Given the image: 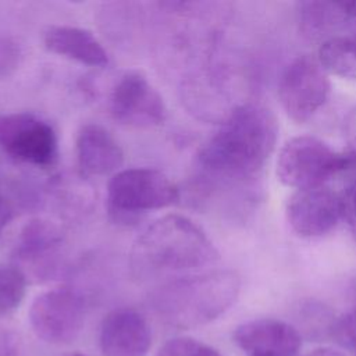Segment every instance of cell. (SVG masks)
<instances>
[{
  "mask_svg": "<svg viewBox=\"0 0 356 356\" xmlns=\"http://www.w3.org/2000/svg\"><path fill=\"white\" fill-rule=\"evenodd\" d=\"M278 125L263 104H236L197 152L206 185L243 184L254 178L275 150Z\"/></svg>",
  "mask_w": 356,
  "mask_h": 356,
  "instance_id": "1",
  "label": "cell"
},
{
  "mask_svg": "<svg viewBox=\"0 0 356 356\" xmlns=\"http://www.w3.org/2000/svg\"><path fill=\"white\" fill-rule=\"evenodd\" d=\"M107 106L117 122L134 128H153L167 117L161 95L139 71H127L115 79Z\"/></svg>",
  "mask_w": 356,
  "mask_h": 356,
  "instance_id": "9",
  "label": "cell"
},
{
  "mask_svg": "<svg viewBox=\"0 0 356 356\" xmlns=\"http://www.w3.org/2000/svg\"><path fill=\"white\" fill-rule=\"evenodd\" d=\"M306 356H343L341 352L330 349V348H320V349H314L313 352L307 353Z\"/></svg>",
  "mask_w": 356,
  "mask_h": 356,
  "instance_id": "27",
  "label": "cell"
},
{
  "mask_svg": "<svg viewBox=\"0 0 356 356\" xmlns=\"http://www.w3.org/2000/svg\"><path fill=\"white\" fill-rule=\"evenodd\" d=\"M63 356H88V355H83V353H78V352H72V353H65Z\"/></svg>",
  "mask_w": 356,
  "mask_h": 356,
  "instance_id": "28",
  "label": "cell"
},
{
  "mask_svg": "<svg viewBox=\"0 0 356 356\" xmlns=\"http://www.w3.org/2000/svg\"><path fill=\"white\" fill-rule=\"evenodd\" d=\"M178 200V186L154 168L120 170L107 184L108 216L124 225H134L145 213L172 206Z\"/></svg>",
  "mask_w": 356,
  "mask_h": 356,
  "instance_id": "4",
  "label": "cell"
},
{
  "mask_svg": "<svg viewBox=\"0 0 356 356\" xmlns=\"http://www.w3.org/2000/svg\"><path fill=\"white\" fill-rule=\"evenodd\" d=\"M22 60L21 44L8 36H0V79L11 75Z\"/></svg>",
  "mask_w": 356,
  "mask_h": 356,
  "instance_id": "20",
  "label": "cell"
},
{
  "mask_svg": "<svg viewBox=\"0 0 356 356\" xmlns=\"http://www.w3.org/2000/svg\"><path fill=\"white\" fill-rule=\"evenodd\" d=\"M156 356H222L216 348L189 337H177L164 342Z\"/></svg>",
  "mask_w": 356,
  "mask_h": 356,
  "instance_id": "19",
  "label": "cell"
},
{
  "mask_svg": "<svg viewBox=\"0 0 356 356\" xmlns=\"http://www.w3.org/2000/svg\"><path fill=\"white\" fill-rule=\"evenodd\" d=\"M285 214L292 231L299 236H323L342 220L339 193L325 185L296 191L286 202Z\"/></svg>",
  "mask_w": 356,
  "mask_h": 356,
  "instance_id": "10",
  "label": "cell"
},
{
  "mask_svg": "<svg viewBox=\"0 0 356 356\" xmlns=\"http://www.w3.org/2000/svg\"><path fill=\"white\" fill-rule=\"evenodd\" d=\"M47 50L89 67H106L108 54L88 29L71 25H51L43 32Z\"/></svg>",
  "mask_w": 356,
  "mask_h": 356,
  "instance_id": "15",
  "label": "cell"
},
{
  "mask_svg": "<svg viewBox=\"0 0 356 356\" xmlns=\"http://www.w3.org/2000/svg\"><path fill=\"white\" fill-rule=\"evenodd\" d=\"M278 99L285 114L295 122L310 120L328 100V72L317 57L302 54L289 61L278 79Z\"/></svg>",
  "mask_w": 356,
  "mask_h": 356,
  "instance_id": "6",
  "label": "cell"
},
{
  "mask_svg": "<svg viewBox=\"0 0 356 356\" xmlns=\"http://www.w3.org/2000/svg\"><path fill=\"white\" fill-rule=\"evenodd\" d=\"M239 291L241 278L235 271L214 270L163 284L153 292L152 306L167 324L195 328L224 314Z\"/></svg>",
  "mask_w": 356,
  "mask_h": 356,
  "instance_id": "3",
  "label": "cell"
},
{
  "mask_svg": "<svg viewBox=\"0 0 356 356\" xmlns=\"http://www.w3.org/2000/svg\"><path fill=\"white\" fill-rule=\"evenodd\" d=\"M28 278L17 264H0V317L11 314L24 300Z\"/></svg>",
  "mask_w": 356,
  "mask_h": 356,
  "instance_id": "18",
  "label": "cell"
},
{
  "mask_svg": "<svg viewBox=\"0 0 356 356\" xmlns=\"http://www.w3.org/2000/svg\"><path fill=\"white\" fill-rule=\"evenodd\" d=\"M345 171L343 153L334 152L316 136L291 138L277 159V177L296 191L323 186L330 178Z\"/></svg>",
  "mask_w": 356,
  "mask_h": 356,
  "instance_id": "5",
  "label": "cell"
},
{
  "mask_svg": "<svg viewBox=\"0 0 356 356\" xmlns=\"http://www.w3.org/2000/svg\"><path fill=\"white\" fill-rule=\"evenodd\" d=\"M99 345L104 356H146L152 346V331L138 310L115 309L102 321Z\"/></svg>",
  "mask_w": 356,
  "mask_h": 356,
  "instance_id": "12",
  "label": "cell"
},
{
  "mask_svg": "<svg viewBox=\"0 0 356 356\" xmlns=\"http://www.w3.org/2000/svg\"><path fill=\"white\" fill-rule=\"evenodd\" d=\"M317 60L328 74L356 81V36L332 35L325 38L318 47Z\"/></svg>",
  "mask_w": 356,
  "mask_h": 356,
  "instance_id": "16",
  "label": "cell"
},
{
  "mask_svg": "<svg viewBox=\"0 0 356 356\" xmlns=\"http://www.w3.org/2000/svg\"><path fill=\"white\" fill-rule=\"evenodd\" d=\"M85 320V302L81 293L58 286L38 295L29 309V323L38 338L53 345L72 342Z\"/></svg>",
  "mask_w": 356,
  "mask_h": 356,
  "instance_id": "8",
  "label": "cell"
},
{
  "mask_svg": "<svg viewBox=\"0 0 356 356\" xmlns=\"http://www.w3.org/2000/svg\"><path fill=\"white\" fill-rule=\"evenodd\" d=\"M17 355H18V345H17L15 335L6 327L0 325V356H17Z\"/></svg>",
  "mask_w": 356,
  "mask_h": 356,
  "instance_id": "22",
  "label": "cell"
},
{
  "mask_svg": "<svg viewBox=\"0 0 356 356\" xmlns=\"http://www.w3.org/2000/svg\"><path fill=\"white\" fill-rule=\"evenodd\" d=\"M217 259L218 252L207 234L179 214H167L147 225L129 253L132 271L138 275L193 270Z\"/></svg>",
  "mask_w": 356,
  "mask_h": 356,
  "instance_id": "2",
  "label": "cell"
},
{
  "mask_svg": "<svg viewBox=\"0 0 356 356\" xmlns=\"http://www.w3.org/2000/svg\"><path fill=\"white\" fill-rule=\"evenodd\" d=\"M299 31L307 39H318L330 33L346 19L338 3L331 1H300L296 4Z\"/></svg>",
  "mask_w": 356,
  "mask_h": 356,
  "instance_id": "17",
  "label": "cell"
},
{
  "mask_svg": "<svg viewBox=\"0 0 356 356\" xmlns=\"http://www.w3.org/2000/svg\"><path fill=\"white\" fill-rule=\"evenodd\" d=\"M76 161L86 175L118 172L124 163V152L111 134L99 124L81 127L75 140Z\"/></svg>",
  "mask_w": 356,
  "mask_h": 356,
  "instance_id": "14",
  "label": "cell"
},
{
  "mask_svg": "<svg viewBox=\"0 0 356 356\" xmlns=\"http://www.w3.org/2000/svg\"><path fill=\"white\" fill-rule=\"evenodd\" d=\"M13 217V213H11V207L10 204L6 202V199L0 195V236L4 231V228L7 227V224L10 222Z\"/></svg>",
  "mask_w": 356,
  "mask_h": 356,
  "instance_id": "24",
  "label": "cell"
},
{
  "mask_svg": "<svg viewBox=\"0 0 356 356\" xmlns=\"http://www.w3.org/2000/svg\"><path fill=\"white\" fill-rule=\"evenodd\" d=\"M343 159H345V171L346 170H356V149L345 152Z\"/></svg>",
  "mask_w": 356,
  "mask_h": 356,
  "instance_id": "26",
  "label": "cell"
},
{
  "mask_svg": "<svg viewBox=\"0 0 356 356\" xmlns=\"http://www.w3.org/2000/svg\"><path fill=\"white\" fill-rule=\"evenodd\" d=\"M341 197V213L348 231L356 242V179L349 182L339 193Z\"/></svg>",
  "mask_w": 356,
  "mask_h": 356,
  "instance_id": "21",
  "label": "cell"
},
{
  "mask_svg": "<svg viewBox=\"0 0 356 356\" xmlns=\"http://www.w3.org/2000/svg\"><path fill=\"white\" fill-rule=\"evenodd\" d=\"M346 18H356V0L338 3Z\"/></svg>",
  "mask_w": 356,
  "mask_h": 356,
  "instance_id": "25",
  "label": "cell"
},
{
  "mask_svg": "<svg viewBox=\"0 0 356 356\" xmlns=\"http://www.w3.org/2000/svg\"><path fill=\"white\" fill-rule=\"evenodd\" d=\"M0 149L13 160L40 168L50 167L58 156L53 125L33 113L0 115Z\"/></svg>",
  "mask_w": 356,
  "mask_h": 356,
  "instance_id": "7",
  "label": "cell"
},
{
  "mask_svg": "<svg viewBox=\"0 0 356 356\" xmlns=\"http://www.w3.org/2000/svg\"><path fill=\"white\" fill-rule=\"evenodd\" d=\"M234 342L248 356H296L302 345L298 330L277 318H256L238 325Z\"/></svg>",
  "mask_w": 356,
  "mask_h": 356,
  "instance_id": "13",
  "label": "cell"
},
{
  "mask_svg": "<svg viewBox=\"0 0 356 356\" xmlns=\"http://www.w3.org/2000/svg\"><path fill=\"white\" fill-rule=\"evenodd\" d=\"M342 330L348 339L356 346V307L345 317L342 323Z\"/></svg>",
  "mask_w": 356,
  "mask_h": 356,
  "instance_id": "23",
  "label": "cell"
},
{
  "mask_svg": "<svg viewBox=\"0 0 356 356\" xmlns=\"http://www.w3.org/2000/svg\"><path fill=\"white\" fill-rule=\"evenodd\" d=\"M63 243L60 228L47 220H32L21 231L14 249L15 264L38 281L51 278L57 271V250Z\"/></svg>",
  "mask_w": 356,
  "mask_h": 356,
  "instance_id": "11",
  "label": "cell"
}]
</instances>
